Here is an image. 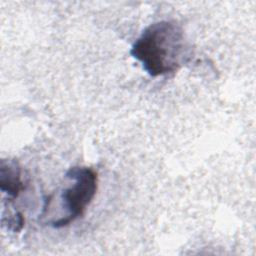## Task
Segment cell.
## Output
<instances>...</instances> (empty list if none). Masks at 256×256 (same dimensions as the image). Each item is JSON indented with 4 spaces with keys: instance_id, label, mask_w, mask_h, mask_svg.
<instances>
[{
    "instance_id": "1",
    "label": "cell",
    "mask_w": 256,
    "mask_h": 256,
    "mask_svg": "<svg viewBox=\"0 0 256 256\" xmlns=\"http://www.w3.org/2000/svg\"><path fill=\"white\" fill-rule=\"evenodd\" d=\"M152 77L175 73L189 56L182 27L174 21H158L146 27L130 50Z\"/></svg>"
},
{
    "instance_id": "2",
    "label": "cell",
    "mask_w": 256,
    "mask_h": 256,
    "mask_svg": "<svg viewBox=\"0 0 256 256\" xmlns=\"http://www.w3.org/2000/svg\"><path fill=\"white\" fill-rule=\"evenodd\" d=\"M65 176L74 181L61 194L63 207L66 209L67 214L58 220L52 221L51 226L53 228L65 227L81 217L97 191L98 176L90 167L74 166L66 172Z\"/></svg>"
},
{
    "instance_id": "3",
    "label": "cell",
    "mask_w": 256,
    "mask_h": 256,
    "mask_svg": "<svg viewBox=\"0 0 256 256\" xmlns=\"http://www.w3.org/2000/svg\"><path fill=\"white\" fill-rule=\"evenodd\" d=\"M0 188L10 197L16 198L25 189L21 179V167L16 160H1Z\"/></svg>"
},
{
    "instance_id": "4",
    "label": "cell",
    "mask_w": 256,
    "mask_h": 256,
    "mask_svg": "<svg viewBox=\"0 0 256 256\" xmlns=\"http://www.w3.org/2000/svg\"><path fill=\"white\" fill-rule=\"evenodd\" d=\"M25 223V219L22 213L16 212L13 216L9 217L7 220V227L13 232H19L22 230Z\"/></svg>"
}]
</instances>
